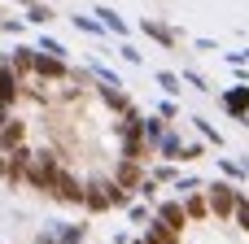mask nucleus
Wrapping results in <instances>:
<instances>
[{"mask_svg": "<svg viewBox=\"0 0 249 244\" xmlns=\"http://www.w3.org/2000/svg\"><path fill=\"white\" fill-rule=\"evenodd\" d=\"M83 240V227H66V231H61V244H79Z\"/></svg>", "mask_w": 249, "mask_h": 244, "instance_id": "1", "label": "nucleus"}, {"mask_svg": "<svg viewBox=\"0 0 249 244\" xmlns=\"http://www.w3.org/2000/svg\"><path fill=\"white\" fill-rule=\"evenodd\" d=\"M35 244H61V240H53V236H39V240H35Z\"/></svg>", "mask_w": 249, "mask_h": 244, "instance_id": "2", "label": "nucleus"}]
</instances>
